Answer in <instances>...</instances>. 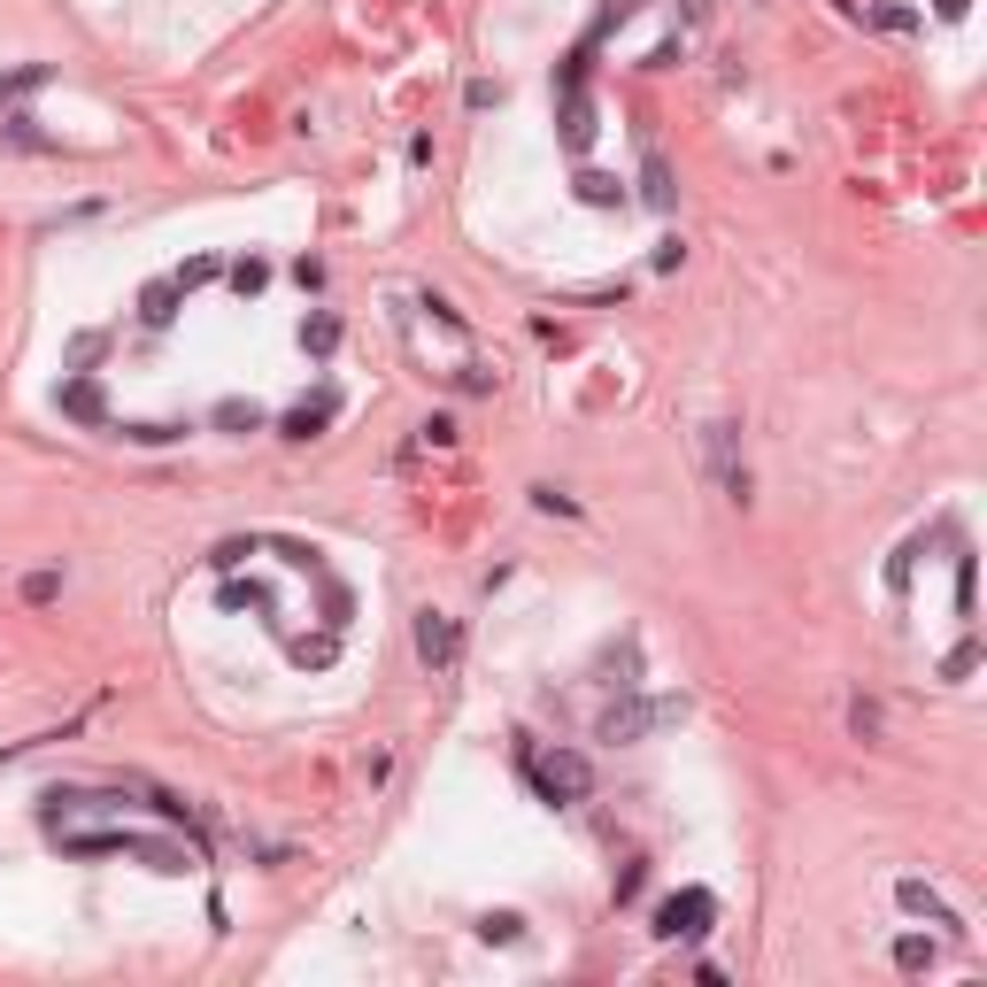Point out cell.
I'll return each mask as SVG.
<instances>
[{
    "instance_id": "8992f818",
    "label": "cell",
    "mask_w": 987,
    "mask_h": 987,
    "mask_svg": "<svg viewBox=\"0 0 987 987\" xmlns=\"http://www.w3.org/2000/svg\"><path fill=\"white\" fill-rule=\"evenodd\" d=\"M417 657L433 663V671H456V657H464V633H456V618L425 610V618H417Z\"/></svg>"
},
{
    "instance_id": "5b68a950",
    "label": "cell",
    "mask_w": 987,
    "mask_h": 987,
    "mask_svg": "<svg viewBox=\"0 0 987 987\" xmlns=\"http://www.w3.org/2000/svg\"><path fill=\"white\" fill-rule=\"evenodd\" d=\"M710 918H718V903H710L702 887H686V895H671L657 910V934L663 942H694V934H710Z\"/></svg>"
},
{
    "instance_id": "6da1fadb",
    "label": "cell",
    "mask_w": 987,
    "mask_h": 987,
    "mask_svg": "<svg viewBox=\"0 0 987 987\" xmlns=\"http://www.w3.org/2000/svg\"><path fill=\"white\" fill-rule=\"evenodd\" d=\"M525 772H532V787H540L548 803H587V795H594V764H587L579 749H556V756H525Z\"/></svg>"
},
{
    "instance_id": "9c48e42d",
    "label": "cell",
    "mask_w": 987,
    "mask_h": 987,
    "mask_svg": "<svg viewBox=\"0 0 987 987\" xmlns=\"http://www.w3.org/2000/svg\"><path fill=\"white\" fill-rule=\"evenodd\" d=\"M325 417H332V394L317 401V409H294V417H286V433H294V440H309V433H317Z\"/></svg>"
},
{
    "instance_id": "277c9868",
    "label": "cell",
    "mask_w": 987,
    "mask_h": 987,
    "mask_svg": "<svg viewBox=\"0 0 987 987\" xmlns=\"http://www.w3.org/2000/svg\"><path fill=\"white\" fill-rule=\"evenodd\" d=\"M671 718H686V702L679 694H657V702H610L602 710V741H641V733H657Z\"/></svg>"
},
{
    "instance_id": "8fae6325",
    "label": "cell",
    "mask_w": 987,
    "mask_h": 987,
    "mask_svg": "<svg viewBox=\"0 0 987 987\" xmlns=\"http://www.w3.org/2000/svg\"><path fill=\"white\" fill-rule=\"evenodd\" d=\"M302 339H309V347H317V355H325V347H332V339H339V325H332V317H317V325H309V332H302Z\"/></svg>"
},
{
    "instance_id": "7a4b0ae2",
    "label": "cell",
    "mask_w": 987,
    "mask_h": 987,
    "mask_svg": "<svg viewBox=\"0 0 987 987\" xmlns=\"http://www.w3.org/2000/svg\"><path fill=\"white\" fill-rule=\"evenodd\" d=\"M702 471L725 501H749V471H741V425H702Z\"/></svg>"
},
{
    "instance_id": "52a82bcc",
    "label": "cell",
    "mask_w": 987,
    "mask_h": 987,
    "mask_svg": "<svg viewBox=\"0 0 987 987\" xmlns=\"http://www.w3.org/2000/svg\"><path fill=\"white\" fill-rule=\"evenodd\" d=\"M895 903H903V910H926V918H934V926H949V934H965V918H957V910H949L926 879H903V887H895Z\"/></svg>"
},
{
    "instance_id": "3957f363",
    "label": "cell",
    "mask_w": 987,
    "mask_h": 987,
    "mask_svg": "<svg viewBox=\"0 0 987 987\" xmlns=\"http://www.w3.org/2000/svg\"><path fill=\"white\" fill-rule=\"evenodd\" d=\"M62 848H70V856H147L155 872H185V856H177V848H163V841H140V833H70Z\"/></svg>"
},
{
    "instance_id": "ba28073f",
    "label": "cell",
    "mask_w": 987,
    "mask_h": 987,
    "mask_svg": "<svg viewBox=\"0 0 987 987\" xmlns=\"http://www.w3.org/2000/svg\"><path fill=\"white\" fill-rule=\"evenodd\" d=\"M879 725H887V718H879V702H864V694H856V702H848V733H856V741H879Z\"/></svg>"
},
{
    "instance_id": "30bf717a",
    "label": "cell",
    "mask_w": 987,
    "mask_h": 987,
    "mask_svg": "<svg viewBox=\"0 0 987 987\" xmlns=\"http://www.w3.org/2000/svg\"><path fill=\"white\" fill-rule=\"evenodd\" d=\"M54 594H62L54 571H31V579H23V602H54Z\"/></svg>"
}]
</instances>
